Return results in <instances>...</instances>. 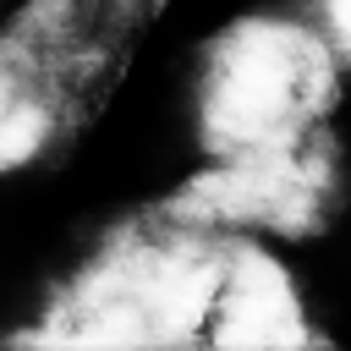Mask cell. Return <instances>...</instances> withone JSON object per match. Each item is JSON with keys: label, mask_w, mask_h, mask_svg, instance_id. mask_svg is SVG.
<instances>
[{"label": "cell", "mask_w": 351, "mask_h": 351, "mask_svg": "<svg viewBox=\"0 0 351 351\" xmlns=\"http://www.w3.org/2000/svg\"><path fill=\"white\" fill-rule=\"evenodd\" d=\"M329 49L296 22H241L230 27L203 77V132L225 154H258L302 143L329 99Z\"/></svg>", "instance_id": "6da1fadb"}, {"label": "cell", "mask_w": 351, "mask_h": 351, "mask_svg": "<svg viewBox=\"0 0 351 351\" xmlns=\"http://www.w3.org/2000/svg\"><path fill=\"white\" fill-rule=\"evenodd\" d=\"M225 274V252L208 247H132L115 263H99L60 329L66 340H176L192 335L214 313V291Z\"/></svg>", "instance_id": "7a4b0ae2"}, {"label": "cell", "mask_w": 351, "mask_h": 351, "mask_svg": "<svg viewBox=\"0 0 351 351\" xmlns=\"http://www.w3.org/2000/svg\"><path fill=\"white\" fill-rule=\"evenodd\" d=\"M186 203L203 219H236V225H307L324 203V170L302 143L230 154L225 170H208Z\"/></svg>", "instance_id": "3957f363"}, {"label": "cell", "mask_w": 351, "mask_h": 351, "mask_svg": "<svg viewBox=\"0 0 351 351\" xmlns=\"http://www.w3.org/2000/svg\"><path fill=\"white\" fill-rule=\"evenodd\" d=\"M208 318H214L208 335L219 346H302L307 340L291 274L258 247L225 252V274H219Z\"/></svg>", "instance_id": "277c9868"}, {"label": "cell", "mask_w": 351, "mask_h": 351, "mask_svg": "<svg viewBox=\"0 0 351 351\" xmlns=\"http://www.w3.org/2000/svg\"><path fill=\"white\" fill-rule=\"evenodd\" d=\"M44 137H49V115H44L38 104H27V99L0 104V170L27 165V159L44 148Z\"/></svg>", "instance_id": "5b68a950"}, {"label": "cell", "mask_w": 351, "mask_h": 351, "mask_svg": "<svg viewBox=\"0 0 351 351\" xmlns=\"http://www.w3.org/2000/svg\"><path fill=\"white\" fill-rule=\"evenodd\" d=\"M324 27H329V44L351 55V0H324Z\"/></svg>", "instance_id": "8992f818"}]
</instances>
